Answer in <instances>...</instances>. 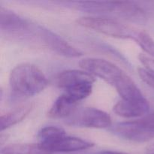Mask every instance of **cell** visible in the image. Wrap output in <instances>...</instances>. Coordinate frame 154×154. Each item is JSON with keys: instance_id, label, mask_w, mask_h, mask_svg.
Masks as SVG:
<instances>
[{"instance_id": "8", "label": "cell", "mask_w": 154, "mask_h": 154, "mask_svg": "<svg viewBox=\"0 0 154 154\" xmlns=\"http://www.w3.org/2000/svg\"><path fill=\"white\" fill-rule=\"evenodd\" d=\"M37 34L48 48L58 54L67 57H78L82 55V53L79 50L51 30L38 26Z\"/></svg>"}, {"instance_id": "9", "label": "cell", "mask_w": 154, "mask_h": 154, "mask_svg": "<svg viewBox=\"0 0 154 154\" xmlns=\"http://www.w3.org/2000/svg\"><path fill=\"white\" fill-rule=\"evenodd\" d=\"M1 29L5 32L15 35H23L32 32L35 27L14 12L1 8Z\"/></svg>"}, {"instance_id": "19", "label": "cell", "mask_w": 154, "mask_h": 154, "mask_svg": "<svg viewBox=\"0 0 154 154\" xmlns=\"http://www.w3.org/2000/svg\"><path fill=\"white\" fill-rule=\"evenodd\" d=\"M153 154H154V153H153Z\"/></svg>"}, {"instance_id": "10", "label": "cell", "mask_w": 154, "mask_h": 154, "mask_svg": "<svg viewBox=\"0 0 154 154\" xmlns=\"http://www.w3.org/2000/svg\"><path fill=\"white\" fill-rule=\"evenodd\" d=\"M150 105L145 97L137 100L119 101L114 106V111L123 117H138L144 116L148 112Z\"/></svg>"}, {"instance_id": "18", "label": "cell", "mask_w": 154, "mask_h": 154, "mask_svg": "<svg viewBox=\"0 0 154 154\" xmlns=\"http://www.w3.org/2000/svg\"><path fill=\"white\" fill-rule=\"evenodd\" d=\"M96 154H128L126 153L119 151H112V150H105V151H101Z\"/></svg>"}, {"instance_id": "17", "label": "cell", "mask_w": 154, "mask_h": 154, "mask_svg": "<svg viewBox=\"0 0 154 154\" xmlns=\"http://www.w3.org/2000/svg\"><path fill=\"white\" fill-rule=\"evenodd\" d=\"M138 75L144 82L154 88V74L148 72L144 68H139L138 69Z\"/></svg>"}, {"instance_id": "5", "label": "cell", "mask_w": 154, "mask_h": 154, "mask_svg": "<svg viewBox=\"0 0 154 154\" xmlns=\"http://www.w3.org/2000/svg\"><path fill=\"white\" fill-rule=\"evenodd\" d=\"M90 11L98 14L114 15L138 24H144L147 21L145 11L130 2H92Z\"/></svg>"}, {"instance_id": "16", "label": "cell", "mask_w": 154, "mask_h": 154, "mask_svg": "<svg viewBox=\"0 0 154 154\" xmlns=\"http://www.w3.org/2000/svg\"><path fill=\"white\" fill-rule=\"evenodd\" d=\"M138 60L144 66L146 70L154 74V57H150L147 54H140L138 56Z\"/></svg>"}, {"instance_id": "6", "label": "cell", "mask_w": 154, "mask_h": 154, "mask_svg": "<svg viewBox=\"0 0 154 154\" xmlns=\"http://www.w3.org/2000/svg\"><path fill=\"white\" fill-rule=\"evenodd\" d=\"M111 131L123 139L134 142H147L154 138V112L138 120L119 123Z\"/></svg>"}, {"instance_id": "14", "label": "cell", "mask_w": 154, "mask_h": 154, "mask_svg": "<svg viewBox=\"0 0 154 154\" xmlns=\"http://www.w3.org/2000/svg\"><path fill=\"white\" fill-rule=\"evenodd\" d=\"M1 154H52L38 144H14L5 146Z\"/></svg>"}, {"instance_id": "3", "label": "cell", "mask_w": 154, "mask_h": 154, "mask_svg": "<svg viewBox=\"0 0 154 154\" xmlns=\"http://www.w3.org/2000/svg\"><path fill=\"white\" fill-rule=\"evenodd\" d=\"M38 144L48 151L69 153L87 150L94 144L81 138L66 135L62 128L57 126H46L42 128L38 134Z\"/></svg>"}, {"instance_id": "4", "label": "cell", "mask_w": 154, "mask_h": 154, "mask_svg": "<svg viewBox=\"0 0 154 154\" xmlns=\"http://www.w3.org/2000/svg\"><path fill=\"white\" fill-rule=\"evenodd\" d=\"M77 23L105 35L134 41L140 30L115 18L107 17H83L77 20Z\"/></svg>"}, {"instance_id": "15", "label": "cell", "mask_w": 154, "mask_h": 154, "mask_svg": "<svg viewBox=\"0 0 154 154\" xmlns=\"http://www.w3.org/2000/svg\"><path fill=\"white\" fill-rule=\"evenodd\" d=\"M135 42L144 50V52L150 57H154V40L147 32L140 29Z\"/></svg>"}, {"instance_id": "2", "label": "cell", "mask_w": 154, "mask_h": 154, "mask_svg": "<svg viewBox=\"0 0 154 154\" xmlns=\"http://www.w3.org/2000/svg\"><path fill=\"white\" fill-rule=\"evenodd\" d=\"M12 91L20 96H33L43 91L48 81L45 74L36 66L22 63L15 66L9 76Z\"/></svg>"}, {"instance_id": "7", "label": "cell", "mask_w": 154, "mask_h": 154, "mask_svg": "<svg viewBox=\"0 0 154 154\" xmlns=\"http://www.w3.org/2000/svg\"><path fill=\"white\" fill-rule=\"evenodd\" d=\"M66 123L77 127L105 129L111 126V118L108 113L94 108L75 110L66 118Z\"/></svg>"}, {"instance_id": "1", "label": "cell", "mask_w": 154, "mask_h": 154, "mask_svg": "<svg viewBox=\"0 0 154 154\" xmlns=\"http://www.w3.org/2000/svg\"><path fill=\"white\" fill-rule=\"evenodd\" d=\"M79 66L84 71L114 87L121 99L136 100L144 97L133 80L111 62L99 58H84L80 60Z\"/></svg>"}, {"instance_id": "11", "label": "cell", "mask_w": 154, "mask_h": 154, "mask_svg": "<svg viewBox=\"0 0 154 154\" xmlns=\"http://www.w3.org/2000/svg\"><path fill=\"white\" fill-rule=\"evenodd\" d=\"M57 85L64 90L86 83L94 84L95 78L85 71L67 70L62 72L57 77Z\"/></svg>"}, {"instance_id": "12", "label": "cell", "mask_w": 154, "mask_h": 154, "mask_svg": "<svg viewBox=\"0 0 154 154\" xmlns=\"http://www.w3.org/2000/svg\"><path fill=\"white\" fill-rule=\"evenodd\" d=\"M78 102L64 93L55 100L48 113V117L53 119L67 118L75 111Z\"/></svg>"}, {"instance_id": "13", "label": "cell", "mask_w": 154, "mask_h": 154, "mask_svg": "<svg viewBox=\"0 0 154 154\" xmlns=\"http://www.w3.org/2000/svg\"><path fill=\"white\" fill-rule=\"evenodd\" d=\"M34 105L28 103L1 116V131H4L26 118L33 109Z\"/></svg>"}]
</instances>
